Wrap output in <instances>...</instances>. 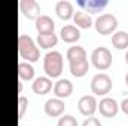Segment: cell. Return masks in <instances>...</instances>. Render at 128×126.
<instances>
[{"label": "cell", "instance_id": "20", "mask_svg": "<svg viewBox=\"0 0 128 126\" xmlns=\"http://www.w3.org/2000/svg\"><path fill=\"white\" fill-rule=\"evenodd\" d=\"M18 76L21 80H32L34 77V67L27 61H21L18 64Z\"/></svg>", "mask_w": 128, "mask_h": 126}, {"label": "cell", "instance_id": "15", "mask_svg": "<svg viewBox=\"0 0 128 126\" xmlns=\"http://www.w3.org/2000/svg\"><path fill=\"white\" fill-rule=\"evenodd\" d=\"M32 88H33V92H34V94L45 95L52 89V80H51L49 77H46V76H40V77L34 79Z\"/></svg>", "mask_w": 128, "mask_h": 126}, {"label": "cell", "instance_id": "24", "mask_svg": "<svg viewBox=\"0 0 128 126\" xmlns=\"http://www.w3.org/2000/svg\"><path fill=\"white\" fill-rule=\"evenodd\" d=\"M82 126H103V125H101V122H100L97 117L91 116V117H86V119L84 120Z\"/></svg>", "mask_w": 128, "mask_h": 126}, {"label": "cell", "instance_id": "27", "mask_svg": "<svg viewBox=\"0 0 128 126\" xmlns=\"http://www.w3.org/2000/svg\"><path fill=\"white\" fill-rule=\"evenodd\" d=\"M125 83H127V86H128V73L125 74Z\"/></svg>", "mask_w": 128, "mask_h": 126}, {"label": "cell", "instance_id": "14", "mask_svg": "<svg viewBox=\"0 0 128 126\" xmlns=\"http://www.w3.org/2000/svg\"><path fill=\"white\" fill-rule=\"evenodd\" d=\"M60 37L63 39V42H66V43H76L80 39V31H79V28L76 25L67 24V25H64L61 28Z\"/></svg>", "mask_w": 128, "mask_h": 126}, {"label": "cell", "instance_id": "25", "mask_svg": "<svg viewBox=\"0 0 128 126\" xmlns=\"http://www.w3.org/2000/svg\"><path fill=\"white\" fill-rule=\"evenodd\" d=\"M119 108L125 113V114H128V98H125V99H122V102H121V105H119Z\"/></svg>", "mask_w": 128, "mask_h": 126}, {"label": "cell", "instance_id": "16", "mask_svg": "<svg viewBox=\"0 0 128 126\" xmlns=\"http://www.w3.org/2000/svg\"><path fill=\"white\" fill-rule=\"evenodd\" d=\"M67 60H68V64L84 61V60H86V52L82 46H78V45L70 46L67 49Z\"/></svg>", "mask_w": 128, "mask_h": 126}, {"label": "cell", "instance_id": "18", "mask_svg": "<svg viewBox=\"0 0 128 126\" xmlns=\"http://www.w3.org/2000/svg\"><path fill=\"white\" fill-rule=\"evenodd\" d=\"M73 21H74V24H76L78 28H79V27H80V28H90V27L92 25V18H91V15L86 13V12H84V10L74 12Z\"/></svg>", "mask_w": 128, "mask_h": 126}, {"label": "cell", "instance_id": "2", "mask_svg": "<svg viewBox=\"0 0 128 126\" xmlns=\"http://www.w3.org/2000/svg\"><path fill=\"white\" fill-rule=\"evenodd\" d=\"M64 60L63 55L58 51H49L43 58V70L46 73V77H58L63 73Z\"/></svg>", "mask_w": 128, "mask_h": 126}, {"label": "cell", "instance_id": "12", "mask_svg": "<svg viewBox=\"0 0 128 126\" xmlns=\"http://www.w3.org/2000/svg\"><path fill=\"white\" fill-rule=\"evenodd\" d=\"M73 92V85L68 79H60L55 85H54V95L55 98L64 99L67 96H70Z\"/></svg>", "mask_w": 128, "mask_h": 126}, {"label": "cell", "instance_id": "9", "mask_svg": "<svg viewBox=\"0 0 128 126\" xmlns=\"http://www.w3.org/2000/svg\"><path fill=\"white\" fill-rule=\"evenodd\" d=\"M64 108H66V104L60 98H49L45 102V113L49 117H60L64 113Z\"/></svg>", "mask_w": 128, "mask_h": 126}, {"label": "cell", "instance_id": "4", "mask_svg": "<svg viewBox=\"0 0 128 126\" xmlns=\"http://www.w3.org/2000/svg\"><path fill=\"white\" fill-rule=\"evenodd\" d=\"M94 27H96L97 33H100L103 36H107V34H112L116 30L118 19H116V16L113 13H101L96 19Z\"/></svg>", "mask_w": 128, "mask_h": 126}, {"label": "cell", "instance_id": "11", "mask_svg": "<svg viewBox=\"0 0 128 126\" xmlns=\"http://www.w3.org/2000/svg\"><path fill=\"white\" fill-rule=\"evenodd\" d=\"M55 12H57V15H58L61 19H64V21L73 18V15H74L73 3L68 1V0H58V1L55 3Z\"/></svg>", "mask_w": 128, "mask_h": 126}, {"label": "cell", "instance_id": "1", "mask_svg": "<svg viewBox=\"0 0 128 126\" xmlns=\"http://www.w3.org/2000/svg\"><path fill=\"white\" fill-rule=\"evenodd\" d=\"M18 54L22 60H27V63H36L40 58L37 45L27 34H20L18 37Z\"/></svg>", "mask_w": 128, "mask_h": 126}, {"label": "cell", "instance_id": "13", "mask_svg": "<svg viewBox=\"0 0 128 126\" xmlns=\"http://www.w3.org/2000/svg\"><path fill=\"white\" fill-rule=\"evenodd\" d=\"M55 28V22L51 16L48 15H40L37 19H36V30L39 34H49V33H54Z\"/></svg>", "mask_w": 128, "mask_h": 126}, {"label": "cell", "instance_id": "3", "mask_svg": "<svg viewBox=\"0 0 128 126\" xmlns=\"http://www.w3.org/2000/svg\"><path fill=\"white\" fill-rule=\"evenodd\" d=\"M91 61H92V65L96 67L97 70L100 71H104L107 70L110 65H112V61H113V57H112V52L104 48V46H100V48H96L91 54Z\"/></svg>", "mask_w": 128, "mask_h": 126}, {"label": "cell", "instance_id": "19", "mask_svg": "<svg viewBox=\"0 0 128 126\" xmlns=\"http://www.w3.org/2000/svg\"><path fill=\"white\" fill-rule=\"evenodd\" d=\"M68 67H70L72 76H74V77H84L88 73V70H90V63H88V60H84V61H79V63L68 64Z\"/></svg>", "mask_w": 128, "mask_h": 126}, {"label": "cell", "instance_id": "5", "mask_svg": "<svg viewBox=\"0 0 128 126\" xmlns=\"http://www.w3.org/2000/svg\"><path fill=\"white\" fill-rule=\"evenodd\" d=\"M113 83L109 74L106 73H98L91 80V91L94 95H107L110 92Z\"/></svg>", "mask_w": 128, "mask_h": 126}, {"label": "cell", "instance_id": "10", "mask_svg": "<svg viewBox=\"0 0 128 126\" xmlns=\"http://www.w3.org/2000/svg\"><path fill=\"white\" fill-rule=\"evenodd\" d=\"M78 4L86 13L88 12L90 13H97V12H103V9L109 4V1L107 0H79Z\"/></svg>", "mask_w": 128, "mask_h": 126}, {"label": "cell", "instance_id": "22", "mask_svg": "<svg viewBox=\"0 0 128 126\" xmlns=\"http://www.w3.org/2000/svg\"><path fill=\"white\" fill-rule=\"evenodd\" d=\"M57 126H78V120L72 114H64V116H61L58 119Z\"/></svg>", "mask_w": 128, "mask_h": 126}, {"label": "cell", "instance_id": "28", "mask_svg": "<svg viewBox=\"0 0 128 126\" xmlns=\"http://www.w3.org/2000/svg\"><path fill=\"white\" fill-rule=\"evenodd\" d=\"M125 61H127V64H128V51H127V54H125Z\"/></svg>", "mask_w": 128, "mask_h": 126}, {"label": "cell", "instance_id": "6", "mask_svg": "<svg viewBox=\"0 0 128 126\" xmlns=\"http://www.w3.org/2000/svg\"><path fill=\"white\" fill-rule=\"evenodd\" d=\"M97 108L100 110V114L104 116V117H115L118 114V110H119V104L115 98H110V96H104L100 99Z\"/></svg>", "mask_w": 128, "mask_h": 126}, {"label": "cell", "instance_id": "8", "mask_svg": "<svg viewBox=\"0 0 128 126\" xmlns=\"http://www.w3.org/2000/svg\"><path fill=\"white\" fill-rule=\"evenodd\" d=\"M20 9L22 15L27 16L28 19H37L40 16V4L36 0H21Z\"/></svg>", "mask_w": 128, "mask_h": 126}, {"label": "cell", "instance_id": "17", "mask_svg": "<svg viewBox=\"0 0 128 126\" xmlns=\"http://www.w3.org/2000/svg\"><path fill=\"white\" fill-rule=\"evenodd\" d=\"M58 43V36L55 33H49V34H39L37 36V45L42 49H51L54 46H57Z\"/></svg>", "mask_w": 128, "mask_h": 126}, {"label": "cell", "instance_id": "23", "mask_svg": "<svg viewBox=\"0 0 128 126\" xmlns=\"http://www.w3.org/2000/svg\"><path fill=\"white\" fill-rule=\"evenodd\" d=\"M27 107H28V99H27L26 96L20 95V96H18V117H20V119L24 117V113H26Z\"/></svg>", "mask_w": 128, "mask_h": 126}, {"label": "cell", "instance_id": "7", "mask_svg": "<svg viewBox=\"0 0 128 126\" xmlns=\"http://www.w3.org/2000/svg\"><path fill=\"white\" fill-rule=\"evenodd\" d=\"M97 105H98V102H97L96 96H92V95H84L78 101V108H79L80 114H84L86 117L94 116V113L97 110Z\"/></svg>", "mask_w": 128, "mask_h": 126}, {"label": "cell", "instance_id": "21", "mask_svg": "<svg viewBox=\"0 0 128 126\" xmlns=\"http://www.w3.org/2000/svg\"><path fill=\"white\" fill-rule=\"evenodd\" d=\"M112 45L116 49H127L128 48V33L127 31H116L112 36Z\"/></svg>", "mask_w": 128, "mask_h": 126}, {"label": "cell", "instance_id": "26", "mask_svg": "<svg viewBox=\"0 0 128 126\" xmlns=\"http://www.w3.org/2000/svg\"><path fill=\"white\" fill-rule=\"evenodd\" d=\"M18 92H20V95H21V92H22V82H21V80L18 82Z\"/></svg>", "mask_w": 128, "mask_h": 126}]
</instances>
